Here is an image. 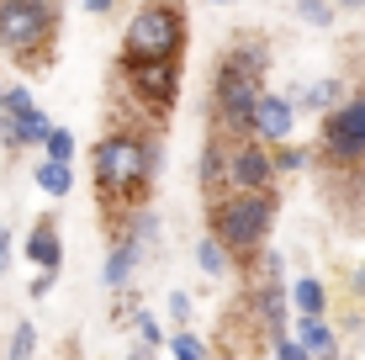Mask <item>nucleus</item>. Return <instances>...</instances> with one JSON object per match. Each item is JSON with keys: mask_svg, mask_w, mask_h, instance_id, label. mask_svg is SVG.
I'll list each match as a JSON object with an SVG mask.
<instances>
[{"mask_svg": "<svg viewBox=\"0 0 365 360\" xmlns=\"http://www.w3.org/2000/svg\"><path fill=\"white\" fill-rule=\"evenodd\" d=\"M154 165H159V154H154V143H143L138 133H106V138L96 143V154H91V170H96V196H101V207H111V228H122V212H133L138 202L148 196V185H154Z\"/></svg>", "mask_w": 365, "mask_h": 360, "instance_id": "1", "label": "nucleus"}, {"mask_svg": "<svg viewBox=\"0 0 365 360\" xmlns=\"http://www.w3.org/2000/svg\"><path fill=\"white\" fill-rule=\"evenodd\" d=\"M270 53L259 43H244L233 53H222L217 74H212V128L228 133V138H249V122L259 106V80H265Z\"/></svg>", "mask_w": 365, "mask_h": 360, "instance_id": "2", "label": "nucleus"}, {"mask_svg": "<svg viewBox=\"0 0 365 360\" xmlns=\"http://www.w3.org/2000/svg\"><path fill=\"white\" fill-rule=\"evenodd\" d=\"M275 212H281L275 191H222V196H212L207 233H217L228 244V254L244 259V254H259V244L270 239Z\"/></svg>", "mask_w": 365, "mask_h": 360, "instance_id": "3", "label": "nucleus"}, {"mask_svg": "<svg viewBox=\"0 0 365 360\" xmlns=\"http://www.w3.org/2000/svg\"><path fill=\"white\" fill-rule=\"evenodd\" d=\"M53 37H58L53 0H0V53L6 58L43 69L53 58Z\"/></svg>", "mask_w": 365, "mask_h": 360, "instance_id": "4", "label": "nucleus"}, {"mask_svg": "<svg viewBox=\"0 0 365 360\" xmlns=\"http://www.w3.org/2000/svg\"><path fill=\"white\" fill-rule=\"evenodd\" d=\"M128 58H180L185 53V16L175 0H143L122 32Z\"/></svg>", "mask_w": 365, "mask_h": 360, "instance_id": "5", "label": "nucleus"}, {"mask_svg": "<svg viewBox=\"0 0 365 360\" xmlns=\"http://www.w3.org/2000/svg\"><path fill=\"white\" fill-rule=\"evenodd\" d=\"M117 80L128 91V101H138L148 117H165L180 101V58H117Z\"/></svg>", "mask_w": 365, "mask_h": 360, "instance_id": "6", "label": "nucleus"}, {"mask_svg": "<svg viewBox=\"0 0 365 360\" xmlns=\"http://www.w3.org/2000/svg\"><path fill=\"white\" fill-rule=\"evenodd\" d=\"M323 154L344 170L365 165V91L344 96L329 117H323Z\"/></svg>", "mask_w": 365, "mask_h": 360, "instance_id": "7", "label": "nucleus"}, {"mask_svg": "<svg viewBox=\"0 0 365 360\" xmlns=\"http://www.w3.org/2000/svg\"><path fill=\"white\" fill-rule=\"evenodd\" d=\"M275 148L259 138H228V191H275Z\"/></svg>", "mask_w": 365, "mask_h": 360, "instance_id": "8", "label": "nucleus"}, {"mask_svg": "<svg viewBox=\"0 0 365 360\" xmlns=\"http://www.w3.org/2000/svg\"><path fill=\"white\" fill-rule=\"evenodd\" d=\"M154 239V212H133V228H117V244H111L106 265H101V281L106 292H122L133 281L138 259H143V244Z\"/></svg>", "mask_w": 365, "mask_h": 360, "instance_id": "9", "label": "nucleus"}, {"mask_svg": "<svg viewBox=\"0 0 365 360\" xmlns=\"http://www.w3.org/2000/svg\"><path fill=\"white\" fill-rule=\"evenodd\" d=\"M292 133H297V101L265 91V96H259V106H255V122H249V138L281 148V143H292Z\"/></svg>", "mask_w": 365, "mask_h": 360, "instance_id": "10", "label": "nucleus"}, {"mask_svg": "<svg viewBox=\"0 0 365 360\" xmlns=\"http://www.w3.org/2000/svg\"><path fill=\"white\" fill-rule=\"evenodd\" d=\"M48 133H53V122H48L37 106H27V111H0V143H6V148L48 143Z\"/></svg>", "mask_w": 365, "mask_h": 360, "instance_id": "11", "label": "nucleus"}, {"mask_svg": "<svg viewBox=\"0 0 365 360\" xmlns=\"http://www.w3.org/2000/svg\"><path fill=\"white\" fill-rule=\"evenodd\" d=\"M21 254H27L37 270H58V265H64V239H58L53 217H37V222H32V233H27V244H21Z\"/></svg>", "mask_w": 365, "mask_h": 360, "instance_id": "12", "label": "nucleus"}, {"mask_svg": "<svg viewBox=\"0 0 365 360\" xmlns=\"http://www.w3.org/2000/svg\"><path fill=\"white\" fill-rule=\"evenodd\" d=\"M297 339L307 344V355H312V360H334V355H339V339H334V329L323 324V313H302Z\"/></svg>", "mask_w": 365, "mask_h": 360, "instance_id": "13", "label": "nucleus"}, {"mask_svg": "<svg viewBox=\"0 0 365 360\" xmlns=\"http://www.w3.org/2000/svg\"><path fill=\"white\" fill-rule=\"evenodd\" d=\"M32 175H37V191H48V196H69V185H74L69 159H48V154H43V165H37Z\"/></svg>", "mask_w": 365, "mask_h": 360, "instance_id": "14", "label": "nucleus"}, {"mask_svg": "<svg viewBox=\"0 0 365 360\" xmlns=\"http://www.w3.org/2000/svg\"><path fill=\"white\" fill-rule=\"evenodd\" d=\"M228 244L217 239V233H207V239L196 244V265H201V276H222V270H228Z\"/></svg>", "mask_w": 365, "mask_h": 360, "instance_id": "15", "label": "nucleus"}, {"mask_svg": "<svg viewBox=\"0 0 365 360\" xmlns=\"http://www.w3.org/2000/svg\"><path fill=\"white\" fill-rule=\"evenodd\" d=\"M292 302H297V313H323V307H329V287H323L318 276H302L292 287Z\"/></svg>", "mask_w": 365, "mask_h": 360, "instance_id": "16", "label": "nucleus"}, {"mask_svg": "<svg viewBox=\"0 0 365 360\" xmlns=\"http://www.w3.org/2000/svg\"><path fill=\"white\" fill-rule=\"evenodd\" d=\"M170 355H175V360H207V339L180 324V329L170 334Z\"/></svg>", "mask_w": 365, "mask_h": 360, "instance_id": "17", "label": "nucleus"}, {"mask_svg": "<svg viewBox=\"0 0 365 360\" xmlns=\"http://www.w3.org/2000/svg\"><path fill=\"white\" fill-rule=\"evenodd\" d=\"M339 91H344L339 80H318V85H307L302 106H307V111H334V106H339Z\"/></svg>", "mask_w": 365, "mask_h": 360, "instance_id": "18", "label": "nucleus"}, {"mask_svg": "<svg viewBox=\"0 0 365 360\" xmlns=\"http://www.w3.org/2000/svg\"><path fill=\"white\" fill-rule=\"evenodd\" d=\"M255 302H259L255 313L265 318V329L281 334V329H286V297H281V292H265V297H255Z\"/></svg>", "mask_w": 365, "mask_h": 360, "instance_id": "19", "label": "nucleus"}, {"mask_svg": "<svg viewBox=\"0 0 365 360\" xmlns=\"http://www.w3.org/2000/svg\"><path fill=\"white\" fill-rule=\"evenodd\" d=\"M297 16L307 21V27H329V21L339 16L334 0H297Z\"/></svg>", "mask_w": 365, "mask_h": 360, "instance_id": "20", "label": "nucleus"}, {"mask_svg": "<svg viewBox=\"0 0 365 360\" xmlns=\"http://www.w3.org/2000/svg\"><path fill=\"white\" fill-rule=\"evenodd\" d=\"M32 350H37V329H32V324H16V334H11V350H6V360H32Z\"/></svg>", "mask_w": 365, "mask_h": 360, "instance_id": "21", "label": "nucleus"}, {"mask_svg": "<svg viewBox=\"0 0 365 360\" xmlns=\"http://www.w3.org/2000/svg\"><path fill=\"white\" fill-rule=\"evenodd\" d=\"M275 165H281V175H297V170H307V148L281 143V148H275Z\"/></svg>", "mask_w": 365, "mask_h": 360, "instance_id": "22", "label": "nucleus"}, {"mask_svg": "<svg viewBox=\"0 0 365 360\" xmlns=\"http://www.w3.org/2000/svg\"><path fill=\"white\" fill-rule=\"evenodd\" d=\"M43 154L48 159H74V133L53 128V133H48V143H43Z\"/></svg>", "mask_w": 365, "mask_h": 360, "instance_id": "23", "label": "nucleus"}, {"mask_svg": "<svg viewBox=\"0 0 365 360\" xmlns=\"http://www.w3.org/2000/svg\"><path fill=\"white\" fill-rule=\"evenodd\" d=\"M27 106H37L27 85H11V91H0V111H27Z\"/></svg>", "mask_w": 365, "mask_h": 360, "instance_id": "24", "label": "nucleus"}, {"mask_svg": "<svg viewBox=\"0 0 365 360\" xmlns=\"http://www.w3.org/2000/svg\"><path fill=\"white\" fill-rule=\"evenodd\" d=\"M270 350H275V360H312V355H307V344H302V339H286V334H275Z\"/></svg>", "mask_w": 365, "mask_h": 360, "instance_id": "25", "label": "nucleus"}, {"mask_svg": "<svg viewBox=\"0 0 365 360\" xmlns=\"http://www.w3.org/2000/svg\"><path fill=\"white\" fill-rule=\"evenodd\" d=\"M138 339H143L148 350H159V344H165V334H159V318H154V313H138Z\"/></svg>", "mask_w": 365, "mask_h": 360, "instance_id": "26", "label": "nucleus"}, {"mask_svg": "<svg viewBox=\"0 0 365 360\" xmlns=\"http://www.w3.org/2000/svg\"><path fill=\"white\" fill-rule=\"evenodd\" d=\"M170 318H175V324L191 318V292H170Z\"/></svg>", "mask_w": 365, "mask_h": 360, "instance_id": "27", "label": "nucleus"}, {"mask_svg": "<svg viewBox=\"0 0 365 360\" xmlns=\"http://www.w3.org/2000/svg\"><path fill=\"white\" fill-rule=\"evenodd\" d=\"M53 281H58V270H37V281H32V297H48V292H53Z\"/></svg>", "mask_w": 365, "mask_h": 360, "instance_id": "28", "label": "nucleus"}, {"mask_svg": "<svg viewBox=\"0 0 365 360\" xmlns=\"http://www.w3.org/2000/svg\"><path fill=\"white\" fill-rule=\"evenodd\" d=\"M6 265H11V228H0V276H6Z\"/></svg>", "mask_w": 365, "mask_h": 360, "instance_id": "29", "label": "nucleus"}, {"mask_svg": "<svg viewBox=\"0 0 365 360\" xmlns=\"http://www.w3.org/2000/svg\"><path fill=\"white\" fill-rule=\"evenodd\" d=\"M85 11H96V16H106V11H117V0H85Z\"/></svg>", "mask_w": 365, "mask_h": 360, "instance_id": "30", "label": "nucleus"}, {"mask_svg": "<svg viewBox=\"0 0 365 360\" xmlns=\"http://www.w3.org/2000/svg\"><path fill=\"white\" fill-rule=\"evenodd\" d=\"M128 360H154V350H148V344H138V350H133Z\"/></svg>", "mask_w": 365, "mask_h": 360, "instance_id": "31", "label": "nucleus"}, {"mask_svg": "<svg viewBox=\"0 0 365 360\" xmlns=\"http://www.w3.org/2000/svg\"><path fill=\"white\" fill-rule=\"evenodd\" d=\"M334 6H365V0H334Z\"/></svg>", "mask_w": 365, "mask_h": 360, "instance_id": "32", "label": "nucleus"}, {"mask_svg": "<svg viewBox=\"0 0 365 360\" xmlns=\"http://www.w3.org/2000/svg\"><path fill=\"white\" fill-rule=\"evenodd\" d=\"M207 6H233V0H207Z\"/></svg>", "mask_w": 365, "mask_h": 360, "instance_id": "33", "label": "nucleus"}, {"mask_svg": "<svg viewBox=\"0 0 365 360\" xmlns=\"http://www.w3.org/2000/svg\"><path fill=\"white\" fill-rule=\"evenodd\" d=\"M334 360H344V355H334Z\"/></svg>", "mask_w": 365, "mask_h": 360, "instance_id": "34", "label": "nucleus"}, {"mask_svg": "<svg viewBox=\"0 0 365 360\" xmlns=\"http://www.w3.org/2000/svg\"><path fill=\"white\" fill-rule=\"evenodd\" d=\"M0 91H6V85H0Z\"/></svg>", "mask_w": 365, "mask_h": 360, "instance_id": "35", "label": "nucleus"}]
</instances>
